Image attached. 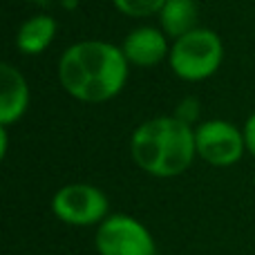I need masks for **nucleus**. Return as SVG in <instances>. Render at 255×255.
Listing matches in <instances>:
<instances>
[{"label":"nucleus","instance_id":"nucleus-1","mask_svg":"<svg viewBox=\"0 0 255 255\" xmlns=\"http://www.w3.org/2000/svg\"><path fill=\"white\" fill-rule=\"evenodd\" d=\"M128 58L106 40H81L63 52L58 79L70 97L83 103H103L126 88Z\"/></svg>","mask_w":255,"mask_h":255},{"label":"nucleus","instance_id":"nucleus-2","mask_svg":"<svg viewBox=\"0 0 255 255\" xmlns=\"http://www.w3.org/2000/svg\"><path fill=\"white\" fill-rule=\"evenodd\" d=\"M134 163L152 177H177L197 157L195 128L172 117L143 121L130 139Z\"/></svg>","mask_w":255,"mask_h":255},{"label":"nucleus","instance_id":"nucleus-3","mask_svg":"<svg viewBox=\"0 0 255 255\" xmlns=\"http://www.w3.org/2000/svg\"><path fill=\"white\" fill-rule=\"evenodd\" d=\"M222 61H224L222 38L206 27H197L181 38L172 40L168 54V63L175 76L190 83L211 79L220 70Z\"/></svg>","mask_w":255,"mask_h":255},{"label":"nucleus","instance_id":"nucleus-4","mask_svg":"<svg viewBox=\"0 0 255 255\" xmlns=\"http://www.w3.org/2000/svg\"><path fill=\"white\" fill-rule=\"evenodd\" d=\"M99 255H157L152 233L132 215H108L94 235Z\"/></svg>","mask_w":255,"mask_h":255},{"label":"nucleus","instance_id":"nucleus-5","mask_svg":"<svg viewBox=\"0 0 255 255\" xmlns=\"http://www.w3.org/2000/svg\"><path fill=\"white\" fill-rule=\"evenodd\" d=\"M108 195L92 184H67L52 197V211L70 226H94L108 217Z\"/></svg>","mask_w":255,"mask_h":255},{"label":"nucleus","instance_id":"nucleus-6","mask_svg":"<svg viewBox=\"0 0 255 255\" xmlns=\"http://www.w3.org/2000/svg\"><path fill=\"white\" fill-rule=\"evenodd\" d=\"M197 157L217 168H229L242 159L247 152L244 130H238L231 121L211 119L195 128Z\"/></svg>","mask_w":255,"mask_h":255},{"label":"nucleus","instance_id":"nucleus-7","mask_svg":"<svg viewBox=\"0 0 255 255\" xmlns=\"http://www.w3.org/2000/svg\"><path fill=\"white\" fill-rule=\"evenodd\" d=\"M121 52L128 58V63L136 67H154L168 58L170 54V45H168V36L163 34L161 27H136L124 38L121 43Z\"/></svg>","mask_w":255,"mask_h":255},{"label":"nucleus","instance_id":"nucleus-8","mask_svg":"<svg viewBox=\"0 0 255 255\" xmlns=\"http://www.w3.org/2000/svg\"><path fill=\"white\" fill-rule=\"evenodd\" d=\"M29 85L25 76L9 63L0 65V124L11 126L27 112Z\"/></svg>","mask_w":255,"mask_h":255},{"label":"nucleus","instance_id":"nucleus-9","mask_svg":"<svg viewBox=\"0 0 255 255\" xmlns=\"http://www.w3.org/2000/svg\"><path fill=\"white\" fill-rule=\"evenodd\" d=\"M54 36H56V20L47 13H36L18 27L16 47L27 56H38L52 45Z\"/></svg>","mask_w":255,"mask_h":255},{"label":"nucleus","instance_id":"nucleus-10","mask_svg":"<svg viewBox=\"0 0 255 255\" xmlns=\"http://www.w3.org/2000/svg\"><path fill=\"white\" fill-rule=\"evenodd\" d=\"M157 16H159V27L172 40L181 38L188 31L199 27L197 25L199 7L195 0H166Z\"/></svg>","mask_w":255,"mask_h":255},{"label":"nucleus","instance_id":"nucleus-11","mask_svg":"<svg viewBox=\"0 0 255 255\" xmlns=\"http://www.w3.org/2000/svg\"><path fill=\"white\" fill-rule=\"evenodd\" d=\"M121 13L130 18H148L161 11L166 0H112Z\"/></svg>","mask_w":255,"mask_h":255},{"label":"nucleus","instance_id":"nucleus-12","mask_svg":"<svg viewBox=\"0 0 255 255\" xmlns=\"http://www.w3.org/2000/svg\"><path fill=\"white\" fill-rule=\"evenodd\" d=\"M242 130H244V141H247V150L255 157V112L247 119Z\"/></svg>","mask_w":255,"mask_h":255},{"label":"nucleus","instance_id":"nucleus-13","mask_svg":"<svg viewBox=\"0 0 255 255\" xmlns=\"http://www.w3.org/2000/svg\"><path fill=\"white\" fill-rule=\"evenodd\" d=\"M29 2H34V4H38V7H47L52 0H29Z\"/></svg>","mask_w":255,"mask_h":255}]
</instances>
